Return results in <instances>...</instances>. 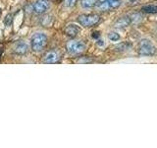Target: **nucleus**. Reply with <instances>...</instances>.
<instances>
[{
  "instance_id": "obj_1",
  "label": "nucleus",
  "mask_w": 157,
  "mask_h": 148,
  "mask_svg": "<svg viewBox=\"0 0 157 148\" xmlns=\"http://www.w3.org/2000/svg\"><path fill=\"white\" fill-rule=\"evenodd\" d=\"M121 3V0H97L94 7L100 12H106L119 8Z\"/></svg>"
},
{
  "instance_id": "obj_2",
  "label": "nucleus",
  "mask_w": 157,
  "mask_h": 148,
  "mask_svg": "<svg viewBox=\"0 0 157 148\" xmlns=\"http://www.w3.org/2000/svg\"><path fill=\"white\" fill-rule=\"evenodd\" d=\"M101 21V17L97 14H82L78 18V22L86 28L93 27Z\"/></svg>"
},
{
  "instance_id": "obj_3",
  "label": "nucleus",
  "mask_w": 157,
  "mask_h": 148,
  "mask_svg": "<svg viewBox=\"0 0 157 148\" xmlns=\"http://www.w3.org/2000/svg\"><path fill=\"white\" fill-rule=\"evenodd\" d=\"M67 51L71 54V56H78V54H82V52L86 51V43L82 42V41H76V39H73L70 41L66 46Z\"/></svg>"
},
{
  "instance_id": "obj_4",
  "label": "nucleus",
  "mask_w": 157,
  "mask_h": 148,
  "mask_svg": "<svg viewBox=\"0 0 157 148\" xmlns=\"http://www.w3.org/2000/svg\"><path fill=\"white\" fill-rule=\"evenodd\" d=\"M47 44V37L44 34L37 33L32 38V49L33 51H41Z\"/></svg>"
},
{
  "instance_id": "obj_5",
  "label": "nucleus",
  "mask_w": 157,
  "mask_h": 148,
  "mask_svg": "<svg viewBox=\"0 0 157 148\" xmlns=\"http://www.w3.org/2000/svg\"><path fill=\"white\" fill-rule=\"evenodd\" d=\"M139 53L141 56H152L156 51V48L148 39H142L139 44Z\"/></svg>"
},
{
  "instance_id": "obj_6",
  "label": "nucleus",
  "mask_w": 157,
  "mask_h": 148,
  "mask_svg": "<svg viewBox=\"0 0 157 148\" xmlns=\"http://www.w3.org/2000/svg\"><path fill=\"white\" fill-rule=\"evenodd\" d=\"M61 59V52L57 49H51L47 51L42 57V61L44 63H57Z\"/></svg>"
},
{
  "instance_id": "obj_7",
  "label": "nucleus",
  "mask_w": 157,
  "mask_h": 148,
  "mask_svg": "<svg viewBox=\"0 0 157 148\" xmlns=\"http://www.w3.org/2000/svg\"><path fill=\"white\" fill-rule=\"evenodd\" d=\"M50 7L49 0H36V2L33 5V11L36 14L45 13Z\"/></svg>"
},
{
  "instance_id": "obj_8",
  "label": "nucleus",
  "mask_w": 157,
  "mask_h": 148,
  "mask_svg": "<svg viewBox=\"0 0 157 148\" xmlns=\"http://www.w3.org/2000/svg\"><path fill=\"white\" fill-rule=\"evenodd\" d=\"M80 31H81V29L78 26H76V25H68L65 28V34L70 38L77 37L78 34L80 33Z\"/></svg>"
},
{
  "instance_id": "obj_9",
  "label": "nucleus",
  "mask_w": 157,
  "mask_h": 148,
  "mask_svg": "<svg viewBox=\"0 0 157 148\" xmlns=\"http://www.w3.org/2000/svg\"><path fill=\"white\" fill-rule=\"evenodd\" d=\"M132 24V20L130 16H125V17H121L118 21L114 24V27L116 28H126L128 26H130Z\"/></svg>"
},
{
  "instance_id": "obj_10",
  "label": "nucleus",
  "mask_w": 157,
  "mask_h": 148,
  "mask_svg": "<svg viewBox=\"0 0 157 148\" xmlns=\"http://www.w3.org/2000/svg\"><path fill=\"white\" fill-rule=\"evenodd\" d=\"M29 49V46L24 42H20L17 43L16 47H15V52L18 54H25L28 52Z\"/></svg>"
},
{
  "instance_id": "obj_11",
  "label": "nucleus",
  "mask_w": 157,
  "mask_h": 148,
  "mask_svg": "<svg viewBox=\"0 0 157 148\" xmlns=\"http://www.w3.org/2000/svg\"><path fill=\"white\" fill-rule=\"evenodd\" d=\"M141 10H142V12L147 13V14H154V13H157V5L147 4V5H144V6L141 8Z\"/></svg>"
},
{
  "instance_id": "obj_12",
  "label": "nucleus",
  "mask_w": 157,
  "mask_h": 148,
  "mask_svg": "<svg viewBox=\"0 0 157 148\" xmlns=\"http://www.w3.org/2000/svg\"><path fill=\"white\" fill-rule=\"evenodd\" d=\"M97 0H81V5L82 8L90 9L95 6Z\"/></svg>"
},
{
  "instance_id": "obj_13",
  "label": "nucleus",
  "mask_w": 157,
  "mask_h": 148,
  "mask_svg": "<svg viewBox=\"0 0 157 148\" xmlns=\"http://www.w3.org/2000/svg\"><path fill=\"white\" fill-rule=\"evenodd\" d=\"M108 38H109V39L112 42H117L120 39V35L117 33H110L108 35Z\"/></svg>"
},
{
  "instance_id": "obj_14",
  "label": "nucleus",
  "mask_w": 157,
  "mask_h": 148,
  "mask_svg": "<svg viewBox=\"0 0 157 148\" xmlns=\"http://www.w3.org/2000/svg\"><path fill=\"white\" fill-rule=\"evenodd\" d=\"M78 1V0H64V4L67 7H73Z\"/></svg>"
},
{
  "instance_id": "obj_15",
  "label": "nucleus",
  "mask_w": 157,
  "mask_h": 148,
  "mask_svg": "<svg viewBox=\"0 0 157 148\" xmlns=\"http://www.w3.org/2000/svg\"><path fill=\"white\" fill-rule=\"evenodd\" d=\"M92 37L93 38H98V37H99V33H94V35H93Z\"/></svg>"
},
{
  "instance_id": "obj_16",
  "label": "nucleus",
  "mask_w": 157,
  "mask_h": 148,
  "mask_svg": "<svg viewBox=\"0 0 157 148\" xmlns=\"http://www.w3.org/2000/svg\"><path fill=\"white\" fill-rule=\"evenodd\" d=\"M97 44H100V46H102V44H103V43H102V41H98V43H97Z\"/></svg>"
}]
</instances>
